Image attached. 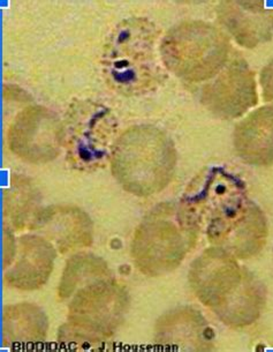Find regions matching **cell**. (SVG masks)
<instances>
[{"label":"cell","instance_id":"obj_3","mask_svg":"<svg viewBox=\"0 0 273 352\" xmlns=\"http://www.w3.org/2000/svg\"><path fill=\"white\" fill-rule=\"evenodd\" d=\"M110 163L123 190L136 197H150L165 190L173 179L176 147L156 126H132L115 141Z\"/></svg>","mask_w":273,"mask_h":352},{"label":"cell","instance_id":"obj_20","mask_svg":"<svg viewBox=\"0 0 273 352\" xmlns=\"http://www.w3.org/2000/svg\"><path fill=\"white\" fill-rule=\"evenodd\" d=\"M58 341L67 348L76 349V350H96V349H102L103 345L108 343L86 334L69 322L62 324V327L59 328Z\"/></svg>","mask_w":273,"mask_h":352},{"label":"cell","instance_id":"obj_9","mask_svg":"<svg viewBox=\"0 0 273 352\" xmlns=\"http://www.w3.org/2000/svg\"><path fill=\"white\" fill-rule=\"evenodd\" d=\"M8 148L25 162L44 164L54 161L64 146L62 122L42 105L22 110L10 126Z\"/></svg>","mask_w":273,"mask_h":352},{"label":"cell","instance_id":"obj_18","mask_svg":"<svg viewBox=\"0 0 273 352\" xmlns=\"http://www.w3.org/2000/svg\"><path fill=\"white\" fill-rule=\"evenodd\" d=\"M40 193L33 180L25 176L15 175L10 186L5 190V219L15 230L33 222L37 212H40Z\"/></svg>","mask_w":273,"mask_h":352},{"label":"cell","instance_id":"obj_6","mask_svg":"<svg viewBox=\"0 0 273 352\" xmlns=\"http://www.w3.org/2000/svg\"><path fill=\"white\" fill-rule=\"evenodd\" d=\"M62 127L66 161L73 169L94 173L111 161L118 120L106 105L75 100L66 111Z\"/></svg>","mask_w":273,"mask_h":352},{"label":"cell","instance_id":"obj_13","mask_svg":"<svg viewBox=\"0 0 273 352\" xmlns=\"http://www.w3.org/2000/svg\"><path fill=\"white\" fill-rule=\"evenodd\" d=\"M217 15L242 47L254 49L272 38L273 11L262 1H224Z\"/></svg>","mask_w":273,"mask_h":352},{"label":"cell","instance_id":"obj_11","mask_svg":"<svg viewBox=\"0 0 273 352\" xmlns=\"http://www.w3.org/2000/svg\"><path fill=\"white\" fill-rule=\"evenodd\" d=\"M29 229L50 241L60 253L89 248L94 241L91 219L75 206L54 205L42 208Z\"/></svg>","mask_w":273,"mask_h":352},{"label":"cell","instance_id":"obj_12","mask_svg":"<svg viewBox=\"0 0 273 352\" xmlns=\"http://www.w3.org/2000/svg\"><path fill=\"white\" fill-rule=\"evenodd\" d=\"M57 250L40 234H25L16 241L11 268L5 273V283L18 290L33 292L43 287L54 270Z\"/></svg>","mask_w":273,"mask_h":352},{"label":"cell","instance_id":"obj_19","mask_svg":"<svg viewBox=\"0 0 273 352\" xmlns=\"http://www.w3.org/2000/svg\"><path fill=\"white\" fill-rule=\"evenodd\" d=\"M112 277L113 274L110 267L101 256L80 252L73 255L66 263L58 294L62 299L72 298L73 295L83 287Z\"/></svg>","mask_w":273,"mask_h":352},{"label":"cell","instance_id":"obj_8","mask_svg":"<svg viewBox=\"0 0 273 352\" xmlns=\"http://www.w3.org/2000/svg\"><path fill=\"white\" fill-rule=\"evenodd\" d=\"M130 309V296L115 277L80 289L71 298L69 322L86 334L108 342Z\"/></svg>","mask_w":273,"mask_h":352},{"label":"cell","instance_id":"obj_10","mask_svg":"<svg viewBox=\"0 0 273 352\" xmlns=\"http://www.w3.org/2000/svg\"><path fill=\"white\" fill-rule=\"evenodd\" d=\"M202 104L224 120L240 118L257 102L255 74L247 61L237 59L225 66L202 89Z\"/></svg>","mask_w":273,"mask_h":352},{"label":"cell","instance_id":"obj_4","mask_svg":"<svg viewBox=\"0 0 273 352\" xmlns=\"http://www.w3.org/2000/svg\"><path fill=\"white\" fill-rule=\"evenodd\" d=\"M198 234L181 206L161 204L135 230L132 241L134 263L147 276L171 273L194 248Z\"/></svg>","mask_w":273,"mask_h":352},{"label":"cell","instance_id":"obj_16","mask_svg":"<svg viewBox=\"0 0 273 352\" xmlns=\"http://www.w3.org/2000/svg\"><path fill=\"white\" fill-rule=\"evenodd\" d=\"M233 142L244 162L259 166L273 164V105L257 109L239 122Z\"/></svg>","mask_w":273,"mask_h":352},{"label":"cell","instance_id":"obj_5","mask_svg":"<svg viewBox=\"0 0 273 352\" xmlns=\"http://www.w3.org/2000/svg\"><path fill=\"white\" fill-rule=\"evenodd\" d=\"M230 49L226 35L204 21L181 22L159 43L165 69L189 82L215 78L226 66Z\"/></svg>","mask_w":273,"mask_h":352},{"label":"cell","instance_id":"obj_7","mask_svg":"<svg viewBox=\"0 0 273 352\" xmlns=\"http://www.w3.org/2000/svg\"><path fill=\"white\" fill-rule=\"evenodd\" d=\"M249 200L240 177L222 166L203 170L180 201L195 229L211 237L244 212Z\"/></svg>","mask_w":273,"mask_h":352},{"label":"cell","instance_id":"obj_2","mask_svg":"<svg viewBox=\"0 0 273 352\" xmlns=\"http://www.w3.org/2000/svg\"><path fill=\"white\" fill-rule=\"evenodd\" d=\"M158 27L147 18H128L108 34L102 54L108 86L123 96H140L157 89L166 79L159 52Z\"/></svg>","mask_w":273,"mask_h":352},{"label":"cell","instance_id":"obj_21","mask_svg":"<svg viewBox=\"0 0 273 352\" xmlns=\"http://www.w3.org/2000/svg\"><path fill=\"white\" fill-rule=\"evenodd\" d=\"M261 85L264 100L266 102H273V60L263 69Z\"/></svg>","mask_w":273,"mask_h":352},{"label":"cell","instance_id":"obj_14","mask_svg":"<svg viewBox=\"0 0 273 352\" xmlns=\"http://www.w3.org/2000/svg\"><path fill=\"white\" fill-rule=\"evenodd\" d=\"M157 344L182 350H210L215 333L204 316L191 307L171 309L159 318L155 328Z\"/></svg>","mask_w":273,"mask_h":352},{"label":"cell","instance_id":"obj_1","mask_svg":"<svg viewBox=\"0 0 273 352\" xmlns=\"http://www.w3.org/2000/svg\"><path fill=\"white\" fill-rule=\"evenodd\" d=\"M198 300L226 326L246 327L259 319L265 305V287L223 248L205 250L188 274Z\"/></svg>","mask_w":273,"mask_h":352},{"label":"cell","instance_id":"obj_15","mask_svg":"<svg viewBox=\"0 0 273 352\" xmlns=\"http://www.w3.org/2000/svg\"><path fill=\"white\" fill-rule=\"evenodd\" d=\"M268 222L262 209L249 201L244 212L218 232L208 238L212 244L223 248L237 259H249L265 246Z\"/></svg>","mask_w":273,"mask_h":352},{"label":"cell","instance_id":"obj_17","mask_svg":"<svg viewBox=\"0 0 273 352\" xmlns=\"http://www.w3.org/2000/svg\"><path fill=\"white\" fill-rule=\"evenodd\" d=\"M49 329L47 316L32 302L8 305L4 309V343L6 346L40 344Z\"/></svg>","mask_w":273,"mask_h":352}]
</instances>
